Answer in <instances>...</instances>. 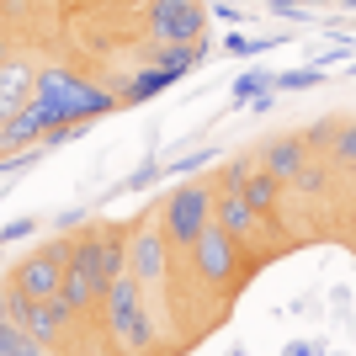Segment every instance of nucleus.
<instances>
[{
	"label": "nucleus",
	"mask_w": 356,
	"mask_h": 356,
	"mask_svg": "<svg viewBox=\"0 0 356 356\" xmlns=\"http://www.w3.org/2000/svg\"><path fill=\"white\" fill-rule=\"evenodd\" d=\"M102 309H106V335H118L122 351H149L154 346V319H149V298H144V282L134 271L112 277L102 293Z\"/></svg>",
	"instance_id": "f257e3e1"
},
{
	"label": "nucleus",
	"mask_w": 356,
	"mask_h": 356,
	"mask_svg": "<svg viewBox=\"0 0 356 356\" xmlns=\"http://www.w3.org/2000/svg\"><path fill=\"white\" fill-rule=\"evenodd\" d=\"M213 202H218V192H213L208 181H192V186H181L165 202V239L176 245V255H186L197 245V234L213 223Z\"/></svg>",
	"instance_id": "f03ea898"
},
{
	"label": "nucleus",
	"mask_w": 356,
	"mask_h": 356,
	"mask_svg": "<svg viewBox=\"0 0 356 356\" xmlns=\"http://www.w3.org/2000/svg\"><path fill=\"white\" fill-rule=\"evenodd\" d=\"M239 250H245V245H239V239L213 218L208 229L197 234V245L186 250V261H192V271L208 287H229V282H239Z\"/></svg>",
	"instance_id": "7ed1b4c3"
},
{
	"label": "nucleus",
	"mask_w": 356,
	"mask_h": 356,
	"mask_svg": "<svg viewBox=\"0 0 356 356\" xmlns=\"http://www.w3.org/2000/svg\"><path fill=\"white\" fill-rule=\"evenodd\" d=\"M202 27H208L202 0H149V38H154V43L197 48Z\"/></svg>",
	"instance_id": "20e7f679"
},
{
	"label": "nucleus",
	"mask_w": 356,
	"mask_h": 356,
	"mask_svg": "<svg viewBox=\"0 0 356 356\" xmlns=\"http://www.w3.org/2000/svg\"><path fill=\"white\" fill-rule=\"evenodd\" d=\"M213 218H218L223 229L245 245V250H261V255H266V245H271V213L250 208V197H245V192L223 186L218 202H213Z\"/></svg>",
	"instance_id": "39448f33"
},
{
	"label": "nucleus",
	"mask_w": 356,
	"mask_h": 356,
	"mask_svg": "<svg viewBox=\"0 0 356 356\" xmlns=\"http://www.w3.org/2000/svg\"><path fill=\"white\" fill-rule=\"evenodd\" d=\"M43 86V118H86V112H102V106H112V96H102V90H86L74 74H64V70H54V74H43L38 80Z\"/></svg>",
	"instance_id": "423d86ee"
},
{
	"label": "nucleus",
	"mask_w": 356,
	"mask_h": 356,
	"mask_svg": "<svg viewBox=\"0 0 356 356\" xmlns=\"http://www.w3.org/2000/svg\"><path fill=\"white\" fill-rule=\"evenodd\" d=\"M170 239H165V229H138V234H128V271H134L144 287H165V277H170Z\"/></svg>",
	"instance_id": "0eeeda50"
},
{
	"label": "nucleus",
	"mask_w": 356,
	"mask_h": 356,
	"mask_svg": "<svg viewBox=\"0 0 356 356\" xmlns=\"http://www.w3.org/2000/svg\"><path fill=\"white\" fill-rule=\"evenodd\" d=\"M64 277H70V266H64L59 255H48V250H32L22 266L6 277V282H16L27 298H54V293H64Z\"/></svg>",
	"instance_id": "6e6552de"
},
{
	"label": "nucleus",
	"mask_w": 356,
	"mask_h": 356,
	"mask_svg": "<svg viewBox=\"0 0 356 356\" xmlns=\"http://www.w3.org/2000/svg\"><path fill=\"white\" fill-rule=\"evenodd\" d=\"M70 325H74V303H70L64 293H54V298H32L27 330L43 341V351H48V346H59L64 335H70Z\"/></svg>",
	"instance_id": "1a4fd4ad"
},
{
	"label": "nucleus",
	"mask_w": 356,
	"mask_h": 356,
	"mask_svg": "<svg viewBox=\"0 0 356 356\" xmlns=\"http://www.w3.org/2000/svg\"><path fill=\"white\" fill-rule=\"evenodd\" d=\"M309 154H314V149L303 144V134H287V138H271V144H266L261 165H266L271 176H282L287 186H293V181H298V170L309 165Z\"/></svg>",
	"instance_id": "9d476101"
},
{
	"label": "nucleus",
	"mask_w": 356,
	"mask_h": 356,
	"mask_svg": "<svg viewBox=\"0 0 356 356\" xmlns=\"http://www.w3.org/2000/svg\"><path fill=\"white\" fill-rule=\"evenodd\" d=\"M282 186H287L282 176H271L266 165H255V170H250V181H245V197H250V208L277 213V202H282Z\"/></svg>",
	"instance_id": "9b49d317"
},
{
	"label": "nucleus",
	"mask_w": 356,
	"mask_h": 356,
	"mask_svg": "<svg viewBox=\"0 0 356 356\" xmlns=\"http://www.w3.org/2000/svg\"><path fill=\"white\" fill-rule=\"evenodd\" d=\"M0 351L6 356H32V351H43V341H38L22 319H0Z\"/></svg>",
	"instance_id": "f8f14e48"
},
{
	"label": "nucleus",
	"mask_w": 356,
	"mask_h": 356,
	"mask_svg": "<svg viewBox=\"0 0 356 356\" xmlns=\"http://www.w3.org/2000/svg\"><path fill=\"white\" fill-rule=\"evenodd\" d=\"M27 96H32V70L11 59V64H6V118H11L16 102H27Z\"/></svg>",
	"instance_id": "ddd939ff"
},
{
	"label": "nucleus",
	"mask_w": 356,
	"mask_h": 356,
	"mask_svg": "<svg viewBox=\"0 0 356 356\" xmlns=\"http://www.w3.org/2000/svg\"><path fill=\"white\" fill-rule=\"evenodd\" d=\"M335 165H346V170H356V122H341V138H335Z\"/></svg>",
	"instance_id": "4468645a"
},
{
	"label": "nucleus",
	"mask_w": 356,
	"mask_h": 356,
	"mask_svg": "<svg viewBox=\"0 0 356 356\" xmlns=\"http://www.w3.org/2000/svg\"><path fill=\"white\" fill-rule=\"evenodd\" d=\"M335 138H341V122H330V118H325V122H314L309 134H303V144L325 154V149H335Z\"/></svg>",
	"instance_id": "2eb2a0df"
},
{
	"label": "nucleus",
	"mask_w": 356,
	"mask_h": 356,
	"mask_svg": "<svg viewBox=\"0 0 356 356\" xmlns=\"http://www.w3.org/2000/svg\"><path fill=\"white\" fill-rule=\"evenodd\" d=\"M255 160H229L223 165V186H234V192H245V181H250Z\"/></svg>",
	"instance_id": "dca6fc26"
},
{
	"label": "nucleus",
	"mask_w": 356,
	"mask_h": 356,
	"mask_svg": "<svg viewBox=\"0 0 356 356\" xmlns=\"http://www.w3.org/2000/svg\"><path fill=\"white\" fill-rule=\"evenodd\" d=\"M298 192H325V165H303V170H298V181H293Z\"/></svg>",
	"instance_id": "f3484780"
}]
</instances>
